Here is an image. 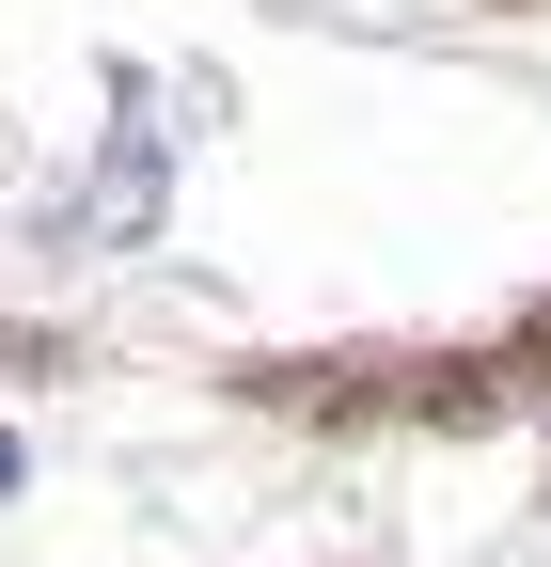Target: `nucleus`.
<instances>
[{
  "mask_svg": "<svg viewBox=\"0 0 551 567\" xmlns=\"http://www.w3.org/2000/svg\"><path fill=\"white\" fill-rule=\"evenodd\" d=\"M0 488H17V442H0Z\"/></svg>",
  "mask_w": 551,
  "mask_h": 567,
  "instance_id": "nucleus-1",
  "label": "nucleus"
}]
</instances>
